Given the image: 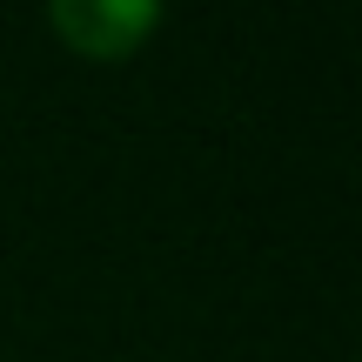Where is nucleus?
<instances>
[{
    "label": "nucleus",
    "mask_w": 362,
    "mask_h": 362,
    "mask_svg": "<svg viewBox=\"0 0 362 362\" xmlns=\"http://www.w3.org/2000/svg\"><path fill=\"white\" fill-rule=\"evenodd\" d=\"M54 34L88 61H128L148 34L161 27L155 0H54L47 7Z\"/></svg>",
    "instance_id": "f257e3e1"
}]
</instances>
